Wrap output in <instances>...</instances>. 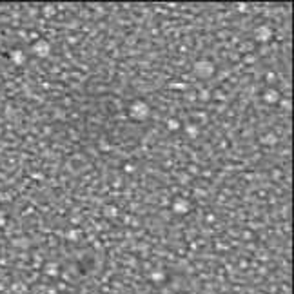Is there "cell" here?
I'll return each mask as SVG.
<instances>
[{
  "label": "cell",
  "mask_w": 294,
  "mask_h": 294,
  "mask_svg": "<svg viewBox=\"0 0 294 294\" xmlns=\"http://www.w3.org/2000/svg\"><path fill=\"white\" fill-rule=\"evenodd\" d=\"M151 113H153V109L151 105L146 102V100H142V98H136L133 102L127 105V116L131 118L133 122H147L151 118Z\"/></svg>",
  "instance_id": "cell-1"
},
{
  "label": "cell",
  "mask_w": 294,
  "mask_h": 294,
  "mask_svg": "<svg viewBox=\"0 0 294 294\" xmlns=\"http://www.w3.org/2000/svg\"><path fill=\"white\" fill-rule=\"evenodd\" d=\"M192 75L202 80H209L216 75V64L209 58H200L192 64Z\"/></svg>",
  "instance_id": "cell-2"
},
{
  "label": "cell",
  "mask_w": 294,
  "mask_h": 294,
  "mask_svg": "<svg viewBox=\"0 0 294 294\" xmlns=\"http://www.w3.org/2000/svg\"><path fill=\"white\" fill-rule=\"evenodd\" d=\"M252 37L258 44H269L273 37H274V31H273V27L269 26V24H260L258 27H254V31H252Z\"/></svg>",
  "instance_id": "cell-3"
},
{
  "label": "cell",
  "mask_w": 294,
  "mask_h": 294,
  "mask_svg": "<svg viewBox=\"0 0 294 294\" xmlns=\"http://www.w3.org/2000/svg\"><path fill=\"white\" fill-rule=\"evenodd\" d=\"M31 51L35 57L39 58H47L49 55H51V44L47 42L45 39H39L35 44L31 45Z\"/></svg>",
  "instance_id": "cell-4"
},
{
  "label": "cell",
  "mask_w": 294,
  "mask_h": 294,
  "mask_svg": "<svg viewBox=\"0 0 294 294\" xmlns=\"http://www.w3.org/2000/svg\"><path fill=\"white\" fill-rule=\"evenodd\" d=\"M262 98H263V102L269 104V105H274V104H278L281 100V95H280V91L274 89V87H269V89H265L262 93Z\"/></svg>",
  "instance_id": "cell-5"
},
{
  "label": "cell",
  "mask_w": 294,
  "mask_h": 294,
  "mask_svg": "<svg viewBox=\"0 0 294 294\" xmlns=\"http://www.w3.org/2000/svg\"><path fill=\"white\" fill-rule=\"evenodd\" d=\"M171 207H173V212H176V214H187L189 209H191V204H189L187 198H174Z\"/></svg>",
  "instance_id": "cell-6"
},
{
  "label": "cell",
  "mask_w": 294,
  "mask_h": 294,
  "mask_svg": "<svg viewBox=\"0 0 294 294\" xmlns=\"http://www.w3.org/2000/svg\"><path fill=\"white\" fill-rule=\"evenodd\" d=\"M186 134L189 138H198L200 136V122H187Z\"/></svg>",
  "instance_id": "cell-7"
},
{
  "label": "cell",
  "mask_w": 294,
  "mask_h": 294,
  "mask_svg": "<svg viewBox=\"0 0 294 294\" xmlns=\"http://www.w3.org/2000/svg\"><path fill=\"white\" fill-rule=\"evenodd\" d=\"M11 60H13V64L17 65L26 64V53L22 51V49H15V51L11 53Z\"/></svg>",
  "instance_id": "cell-8"
},
{
  "label": "cell",
  "mask_w": 294,
  "mask_h": 294,
  "mask_svg": "<svg viewBox=\"0 0 294 294\" xmlns=\"http://www.w3.org/2000/svg\"><path fill=\"white\" fill-rule=\"evenodd\" d=\"M166 126H167V129H169V131L176 133V131H180V127H182V122H180L178 118H169Z\"/></svg>",
  "instance_id": "cell-9"
},
{
  "label": "cell",
  "mask_w": 294,
  "mask_h": 294,
  "mask_svg": "<svg viewBox=\"0 0 294 294\" xmlns=\"http://www.w3.org/2000/svg\"><path fill=\"white\" fill-rule=\"evenodd\" d=\"M151 280L153 281H156V283H162V281L166 280V273H164V271H158V269H154L153 273H151Z\"/></svg>",
  "instance_id": "cell-10"
},
{
  "label": "cell",
  "mask_w": 294,
  "mask_h": 294,
  "mask_svg": "<svg viewBox=\"0 0 294 294\" xmlns=\"http://www.w3.org/2000/svg\"><path fill=\"white\" fill-rule=\"evenodd\" d=\"M260 142H262L263 146H274V144H276V136L273 133H267V134H263L262 138H260Z\"/></svg>",
  "instance_id": "cell-11"
},
{
  "label": "cell",
  "mask_w": 294,
  "mask_h": 294,
  "mask_svg": "<svg viewBox=\"0 0 294 294\" xmlns=\"http://www.w3.org/2000/svg\"><path fill=\"white\" fill-rule=\"evenodd\" d=\"M6 222H7L6 212H4V211H2V209H0V229H2V227H4V225H6Z\"/></svg>",
  "instance_id": "cell-12"
},
{
  "label": "cell",
  "mask_w": 294,
  "mask_h": 294,
  "mask_svg": "<svg viewBox=\"0 0 294 294\" xmlns=\"http://www.w3.org/2000/svg\"><path fill=\"white\" fill-rule=\"evenodd\" d=\"M198 98L200 100H209V91H200Z\"/></svg>",
  "instance_id": "cell-13"
},
{
  "label": "cell",
  "mask_w": 294,
  "mask_h": 294,
  "mask_svg": "<svg viewBox=\"0 0 294 294\" xmlns=\"http://www.w3.org/2000/svg\"><path fill=\"white\" fill-rule=\"evenodd\" d=\"M134 169H136L134 164H126V167H124V171H126V173H133Z\"/></svg>",
  "instance_id": "cell-14"
}]
</instances>
